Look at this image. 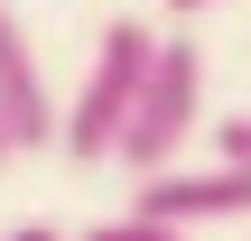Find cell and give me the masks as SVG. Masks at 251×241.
Here are the masks:
<instances>
[{
    "label": "cell",
    "mask_w": 251,
    "mask_h": 241,
    "mask_svg": "<svg viewBox=\"0 0 251 241\" xmlns=\"http://www.w3.org/2000/svg\"><path fill=\"white\" fill-rule=\"evenodd\" d=\"M196 102H205V56L186 46V37H168L158 46V65H149V84H140V111H130V130H121V167L130 176H158V167H177V149L196 139Z\"/></svg>",
    "instance_id": "obj_2"
},
{
    "label": "cell",
    "mask_w": 251,
    "mask_h": 241,
    "mask_svg": "<svg viewBox=\"0 0 251 241\" xmlns=\"http://www.w3.org/2000/svg\"><path fill=\"white\" fill-rule=\"evenodd\" d=\"M149 65H158V37H149V19H112L102 28V56H93V74H84V93H75V111H65V158H112L121 149V130H130V111H140V84H149Z\"/></svg>",
    "instance_id": "obj_1"
},
{
    "label": "cell",
    "mask_w": 251,
    "mask_h": 241,
    "mask_svg": "<svg viewBox=\"0 0 251 241\" xmlns=\"http://www.w3.org/2000/svg\"><path fill=\"white\" fill-rule=\"evenodd\" d=\"M214 158H242V167H251V111H242V121H224V130H214Z\"/></svg>",
    "instance_id": "obj_6"
},
{
    "label": "cell",
    "mask_w": 251,
    "mask_h": 241,
    "mask_svg": "<svg viewBox=\"0 0 251 241\" xmlns=\"http://www.w3.org/2000/svg\"><path fill=\"white\" fill-rule=\"evenodd\" d=\"M84 241H196L186 223H158V214H112V223H93Z\"/></svg>",
    "instance_id": "obj_5"
},
{
    "label": "cell",
    "mask_w": 251,
    "mask_h": 241,
    "mask_svg": "<svg viewBox=\"0 0 251 241\" xmlns=\"http://www.w3.org/2000/svg\"><path fill=\"white\" fill-rule=\"evenodd\" d=\"M0 158H19V139H9V121H0Z\"/></svg>",
    "instance_id": "obj_9"
},
{
    "label": "cell",
    "mask_w": 251,
    "mask_h": 241,
    "mask_svg": "<svg viewBox=\"0 0 251 241\" xmlns=\"http://www.w3.org/2000/svg\"><path fill=\"white\" fill-rule=\"evenodd\" d=\"M0 121H9V139H19V149L65 139V111L47 102V74H37L28 28H19V9H9V0H0Z\"/></svg>",
    "instance_id": "obj_4"
},
{
    "label": "cell",
    "mask_w": 251,
    "mask_h": 241,
    "mask_svg": "<svg viewBox=\"0 0 251 241\" xmlns=\"http://www.w3.org/2000/svg\"><path fill=\"white\" fill-rule=\"evenodd\" d=\"M0 241H65L56 223H19V232H0Z\"/></svg>",
    "instance_id": "obj_7"
},
{
    "label": "cell",
    "mask_w": 251,
    "mask_h": 241,
    "mask_svg": "<svg viewBox=\"0 0 251 241\" xmlns=\"http://www.w3.org/2000/svg\"><path fill=\"white\" fill-rule=\"evenodd\" d=\"M130 214H158V223H233L251 214V167L242 158H214V167H158V176H140V195H130Z\"/></svg>",
    "instance_id": "obj_3"
},
{
    "label": "cell",
    "mask_w": 251,
    "mask_h": 241,
    "mask_svg": "<svg viewBox=\"0 0 251 241\" xmlns=\"http://www.w3.org/2000/svg\"><path fill=\"white\" fill-rule=\"evenodd\" d=\"M168 9H177V19H196V9H214V0H168Z\"/></svg>",
    "instance_id": "obj_8"
}]
</instances>
